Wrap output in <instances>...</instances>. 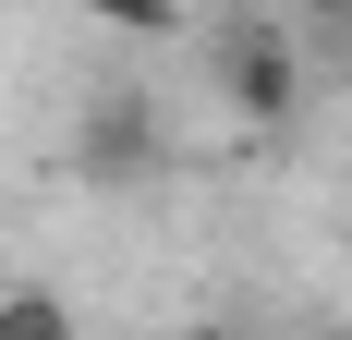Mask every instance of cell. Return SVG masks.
<instances>
[{
	"mask_svg": "<svg viewBox=\"0 0 352 340\" xmlns=\"http://www.w3.org/2000/svg\"><path fill=\"white\" fill-rule=\"evenodd\" d=\"M73 170H85V182H146V170H158V98H146V85H85V109H73Z\"/></svg>",
	"mask_w": 352,
	"mask_h": 340,
	"instance_id": "cell-1",
	"label": "cell"
},
{
	"mask_svg": "<svg viewBox=\"0 0 352 340\" xmlns=\"http://www.w3.org/2000/svg\"><path fill=\"white\" fill-rule=\"evenodd\" d=\"M316 340H352V328H316Z\"/></svg>",
	"mask_w": 352,
	"mask_h": 340,
	"instance_id": "cell-4",
	"label": "cell"
},
{
	"mask_svg": "<svg viewBox=\"0 0 352 340\" xmlns=\"http://www.w3.org/2000/svg\"><path fill=\"white\" fill-rule=\"evenodd\" d=\"M0 340H85V328H73V292H49V279H0Z\"/></svg>",
	"mask_w": 352,
	"mask_h": 340,
	"instance_id": "cell-3",
	"label": "cell"
},
{
	"mask_svg": "<svg viewBox=\"0 0 352 340\" xmlns=\"http://www.w3.org/2000/svg\"><path fill=\"white\" fill-rule=\"evenodd\" d=\"M207 340H219V328H207Z\"/></svg>",
	"mask_w": 352,
	"mask_h": 340,
	"instance_id": "cell-5",
	"label": "cell"
},
{
	"mask_svg": "<svg viewBox=\"0 0 352 340\" xmlns=\"http://www.w3.org/2000/svg\"><path fill=\"white\" fill-rule=\"evenodd\" d=\"M219 85H231V109H243V122H267V134H280L292 109H304V49H292L267 12H243V25L219 36Z\"/></svg>",
	"mask_w": 352,
	"mask_h": 340,
	"instance_id": "cell-2",
	"label": "cell"
}]
</instances>
